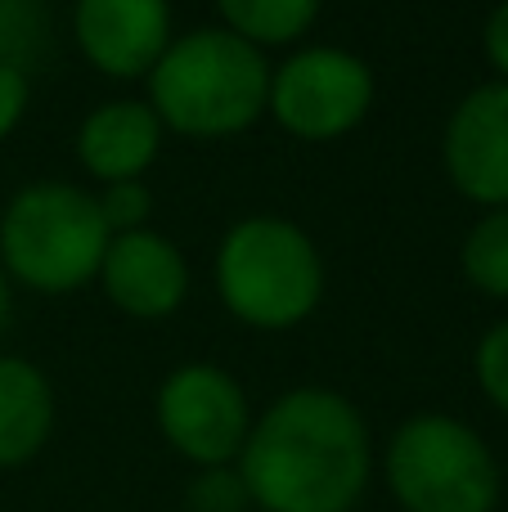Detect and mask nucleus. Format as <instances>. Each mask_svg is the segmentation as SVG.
Returning a JSON list of instances; mask_svg holds the SVG:
<instances>
[{
	"label": "nucleus",
	"mask_w": 508,
	"mask_h": 512,
	"mask_svg": "<svg viewBox=\"0 0 508 512\" xmlns=\"http://www.w3.org/2000/svg\"><path fill=\"white\" fill-rule=\"evenodd\" d=\"M99 288L122 315L167 319L176 315L189 292L185 252L158 230L113 234L104 261H99Z\"/></svg>",
	"instance_id": "10"
},
{
	"label": "nucleus",
	"mask_w": 508,
	"mask_h": 512,
	"mask_svg": "<svg viewBox=\"0 0 508 512\" xmlns=\"http://www.w3.org/2000/svg\"><path fill=\"white\" fill-rule=\"evenodd\" d=\"M486 59L508 81V0H500L491 9V18H486Z\"/></svg>",
	"instance_id": "20"
},
{
	"label": "nucleus",
	"mask_w": 508,
	"mask_h": 512,
	"mask_svg": "<svg viewBox=\"0 0 508 512\" xmlns=\"http://www.w3.org/2000/svg\"><path fill=\"white\" fill-rule=\"evenodd\" d=\"M54 432V387L32 360L0 355V468H23Z\"/></svg>",
	"instance_id": "12"
},
{
	"label": "nucleus",
	"mask_w": 508,
	"mask_h": 512,
	"mask_svg": "<svg viewBox=\"0 0 508 512\" xmlns=\"http://www.w3.org/2000/svg\"><path fill=\"white\" fill-rule=\"evenodd\" d=\"M5 324H9V279L0 270V333H5Z\"/></svg>",
	"instance_id": "21"
},
{
	"label": "nucleus",
	"mask_w": 508,
	"mask_h": 512,
	"mask_svg": "<svg viewBox=\"0 0 508 512\" xmlns=\"http://www.w3.org/2000/svg\"><path fill=\"white\" fill-rule=\"evenodd\" d=\"M464 279L486 297H508V207L486 212L459 248Z\"/></svg>",
	"instance_id": "14"
},
{
	"label": "nucleus",
	"mask_w": 508,
	"mask_h": 512,
	"mask_svg": "<svg viewBox=\"0 0 508 512\" xmlns=\"http://www.w3.org/2000/svg\"><path fill=\"white\" fill-rule=\"evenodd\" d=\"M77 45L95 72L113 81L149 77L171 45L167 0H77Z\"/></svg>",
	"instance_id": "9"
},
{
	"label": "nucleus",
	"mask_w": 508,
	"mask_h": 512,
	"mask_svg": "<svg viewBox=\"0 0 508 512\" xmlns=\"http://www.w3.org/2000/svg\"><path fill=\"white\" fill-rule=\"evenodd\" d=\"M446 176L468 203L508 207V81H486L455 104L441 140Z\"/></svg>",
	"instance_id": "8"
},
{
	"label": "nucleus",
	"mask_w": 508,
	"mask_h": 512,
	"mask_svg": "<svg viewBox=\"0 0 508 512\" xmlns=\"http://www.w3.org/2000/svg\"><path fill=\"white\" fill-rule=\"evenodd\" d=\"M270 99V63L230 27H194L171 36L149 72V108L162 131L189 140H230L257 126Z\"/></svg>",
	"instance_id": "2"
},
{
	"label": "nucleus",
	"mask_w": 508,
	"mask_h": 512,
	"mask_svg": "<svg viewBox=\"0 0 508 512\" xmlns=\"http://www.w3.org/2000/svg\"><path fill=\"white\" fill-rule=\"evenodd\" d=\"M374 104V72L360 54L338 45H306L270 72L266 113L306 144L342 140Z\"/></svg>",
	"instance_id": "6"
},
{
	"label": "nucleus",
	"mask_w": 508,
	"mask_h": 512,
	"mask_svg": "<svg viewBox=\"0 0 508 512\" xmlns=\"http://www.w3.org/2000/svg\"><path fill=\"white\" fill-rule=\"evenodd\" d=\"M104 212L108 234H131V230H149V212H153V194L144 180H117L104 185V194L95 198Z\"/></svg>",
	"instance_id": "16"
},
{
	"label": "nucleus",
	"mask_w": 508,
	"mask_h": 512,
	"mask_svg": "<svg viewBox=\"0 0 508 512\" xmlns=\"http://www.w3.org/2000/svg\"><path fill=\"white\" fill-rule=\"evenodd\" d=\"M158 427L194 468H230L252 432L239 378L216 364H180L158 387Z\"/></svg>",
	"instance_id": "7"
},
{
	"label": "nucleus",
	"mask_w": 508,
	"mask_h": 512,
	"mask_svg": "<svg viewBox=\"0 0 508 512\" xmlns=\"http://www.w3.org/2000/svg\"><path fill=\"white\" fill-rule=\"evenodd\" d=\"M185 499L194 512H243L252 504L239 468H198V477L189 481Z\"/></svg>",
	"instance_id": "17"
},
{
	"label": "nucleus",
	"mask_w": 508,
	"mask_h": 512,
	"mask_svg": "<svg viewBox=\"0 0 508 512\" xmlns=\"http://www.w3.org/2000/svg\"><path fill=\"white\" fill-rule=\"evenodd\" d=\"M108 225L95 194L63 180H36L9 198L0 216V270L45 297L86 288L99 279Z\"/></svg>",
	"instance_id": "3"
},
{
	"label": "nucleus",
	"mask_w": 508,
	"mask_h": 512,
	"mask_svg": "<svg viewBox=\"0 0 508 512\" xmlns=\"http://www.w3.org/2000/svg\"><path fill=\"white\" fill-rule=\"evenodd\" d=\"M216 292L239 324L284 333L315 315L324 297V261L302 225L284 216H248L221 239Z\"/></svg>",
	"instance_id": "4"
},
{
	"label": "nucleus",
	"mask_w": 508,
	"mask_h": 512,
	"mask_svg": "<svg viewBox=\"0 0 508 512\" xmlns=\"http://www.w3.org/2000/svg\"><path fill=\"white\" fill-rule=\"evenodd\" d=\"M27 99H32V81H27V72L0 63V140H9L14 126L23 122Z\"/></svg>",
	"instance_id": "19"
},
{
	"label": "nucleus",
	"mask_w": 508,
	"mask_h": 512,
	"mask_svg": "<svg viewBox=\"0 0 508 512\" xmlns=\"http://www.w3.org/2000/svg\"><path fill=\"white\" fill-rule=\"evenodd\" d=\"M387 490L405 512H495L500 468L468 423L450 414H414L383 454Z\"/></svg>",
	"instance_id": "5"
},
{
	"label": "nucleus",
	"mask_w": 508,
	"mask_h": 512,
	"mask_svg": "<svg viewBox=\"0 0 508 512\" xmlns=\"http://www.w3.org/2000/svg\"><path fill=\"white\" fill-rule=\"evenodd\" d=\"M162 149V122L144 99H108L77 126V158L104 185L144 180Z\"/></svg>",
	"instance_id": "11"
},
{
	"label": "nucleus",
	"mask_w": 508,
	"mask_h": 512,
	"mask_svg": "<svg viewBox=\"0 0 508 512\" xmlns=\"http://www.w3.org/2000/svg\"><path fill=\"white\" fill-rule=\"evenodd\" d=\"M50 50L45 0H0V63L27 72Z\"/></svg>",
	"instance_id": "15"
},
{
	"label": "nucleus",
	"mask_w": 508,
	"mask_h": 512,
	"mask_svg": "<svg viewBox=\"0 0 508 512\" xmlns=\"http://www.w3.org/2000/svg\"><path fill=\"white\" fill-rule=\"evenodd\" d=\"M216 9H221L225 27L252 41L257 50L297 41L320 18V0H216Z\"/></svg>",
	"instance_id": "13"
},
{
	"label": "nucleus",
	"mask_w": 508,
	"mask_h": 512,
	"mask_svg": "<svg viewBox=\"0 0 508 512\" xmlns=\"http://www.w3.org/2000/svg\"><path fill=\"white\" fill-rule=\"evenodd\" d=\"M473 369H477V382H482L486 400L508 414V319L504 324H495L491 333L477 342Z\"/></svg>",
	"instance_id": "18"
},
{
	"label": "nucleus",
	"mask_w": 508,
	"mask_h": 512,
	"mask_svg": "<svg viewBox=\"0 0 508 512\" xmlns=\"http://www.w3.org/2000/svg\"><path fill=\"white\" fill-rule=\"evenodd\" d=\"M234 468L261 512H351L374 468L365 414L329 387H293L252 423Z\"/></svg>",
	"instance_id": "1"
}]
</instances>
